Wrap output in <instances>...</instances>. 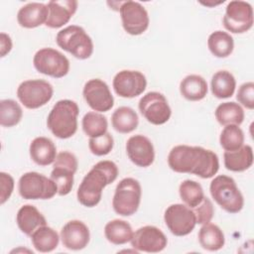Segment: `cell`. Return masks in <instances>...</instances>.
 <instances>
[{"instance_id":"9a60e30c","label":"cell","mask_w":254,"mask_h":254,"mask_svg":"<svg viewBox=\"0 0 254 254\" xmlns=\"http://www.w3.org/2000/svg\"><path fill=\"white\" fill-rule=\"evenodd\" d=\"M83 97L87 105L98 112H106L113 107L114 98L106 82L99 78L89 79L83 86Z\"/></svg>"},{"instance_id":"8d00e7d4","label":"cell","mask_w":254,"mask_h":254,"mask_svg":"<svg viewBox=\"0 0 254 254\" xmlns=\"http://www.w3.org/2000/svg\"><path fill=\"white\" fill-rule=\"evenodd\" d=\"M113 137L108 132L99 137L90 138L88 141L89 150L95 156H105L109 154L113 148Z\"/></svg>"},{"instance_id":"f1b7e54d","label":"cell","mask_w":254,"mask_h":254,"mask_svg":"<svg viewBox=\"0 0 254 254\" xmlns=\"http://www.w3.org/2000/svg\"><path fill=\"white\" fill-rule=\"evenodd\" d=\"M106 239L115 245H122L131 241L133 230L131 225L122 219H113L104 227Z\"/></svg>"},{"instance_id":"4dcf8cb0","label":"cell","mask_w":254,"mask_h":254,"mask_svg":"<svg viewBox=\"0 0 254 254\" xmlns=\"http://www.w3.org/2000/svg\"><path fill=\"white\" fill-rule=\"evenodd\" d=\"M215 118L219 124L239 126L244 120V110L236 102L220 103L215 109Z\"/></svg>"},{"instance_id":"83f0119b","label":"cell","mask_w":254,"mask_h":254,"mask_svg":"<svg viewBox=\"0 0 254 254\" xmlns=\"http://www.w3.org/2000/svg\"><path fill=\"white\" fill-rule=\"evenodd\" d=\"M31 240L37 251L47 253L52 252L58 247L60 237L55 229L47 225H43L33 232Z\"/></svg>"},{"instance_id":"7402d4cb","label":"cell","mask_w":254,"mask_h":254,"mask_svg":"<svg viewBox=\"0 0 254 254\" xmlns=\"http://www.w3.org/2000/svg\"><path fill=\"white\" fill-rule=\"evenodd\" d=\"M16 221L19 229L29 236L39 227L47 225L45 216L32 204H25L18 210Z\"/></svg>"},{"instance_id":"f546056e","label":"cell","mask_w":254,"mask_h":254,"mask_svg":"<svg viewBox=\"0 0 254 254\" xmlns=\"http://www.w3.org/2000/svg\"><path fill=\"white\" fill-rule=\"evenodd\" d=\"M211 92L217 98L231 97L235 91L236 80L227 70L216 71L211 78Z\"/></svg>"},{"instance_id":"d590c367","label":"cell","mask_w":254,"mask_h":254,"mask_svg":"<svg viewBox=\"0 0 254 254\" xmlns=\"http://www.w3.org/2000/svg\"><path fill=\"white\" fill-rule=\"evenodd\" d=\"M219 142L225 151H235L243 146L244 133L237 125H226L221 131Z\"/></svg>"},{"instance_id":"f35d334b","label":"cell","mask_w":254,"mask_h":254,"mask_svg":"<svg viewBox=\"0 0 254 254\" xmlns=\"http://www.w3.org/2000/svg\"><path fill=\"white\" fill-rule=\"evenodd\" d=\"M236 98L244 107L252 110L254 108V83L248 81L241 84L237 91Z\"/></svg>"},{"instance_id":"d6a6232c","label":"cell","mask_w":254,"mask_h":254,"mask_svg":"<svg viewBox=\"0 0 254 254\" xmlns=\"http://www.w3.org/2000/svg\"><path fill=\"white\" fill-rule=\"evenodd\" d=\"M179 192L181 199L190 208H193L198 205L204 197L200 184L191 180H185L182 182L179 188Z\"/></svg>"},{"instance_id":"603a6c76","label":"cell","mask_w":254,"mask_h":254,"mask_svg":"<svg viewBox=\"0 0 254 254\" xmlns=\"http://www.w3.org/2000/svg\"><path fill=\"white\" fill-rule=\"evenodd\" d=\"M31 159L39 166H48L55 162L57 148L47 137H37L30 144Z\"/></svg>"},{"instance_id":"484cf974","label":"cell","mask_w":254,"mask_h":254,"mask_svg":"<svg viewBox=\"0 0 254 254\" xmlns=\"http://www.w3.org/2000/svg\"><path fill=\"white\" fill-rule=\"evenodd\" d=\"M111 123L114 130L122 134H127L137 128L139 118L134 109L128 106H121L113 112Z\"/></svg>"},{"instance_id":"d4e9b609","label":"cell","mask_w":254,"mask_h":254,"mask_svg":"<svg viewBox=\"0 0 254 254\" xmlns=\"http://www.w3.org/2000/svg\"><path fill=\"white\" fill-rule=\"evenodd\" d=\"M207 90L206 80L197 74H190L180 83L181 94L190 101H198L203 99Z\"/></svg>"},{"instance_id":"836d02e7","label":"cell","mask_w":254,"mask_h":254,"mask_svg":"<svg viewBox=\"0 0 254 254\" xmlns=\"http://www.w3.org/2000/svg\"><path fill=\"white\" fill-rule=\"evenodd\" d=\"M107 119L100 113L87 112L82 118V129L90 138L99 137L107 132Z\"/></svg>"},{"instance_id":"3957f363","label":"cell","mask_w":254,"mask_h":254,"mask_svg":"<svg viewBox=\"0 0 254 254\" xmlns=\"http://www.w3.org/2000/svg\"><path fill=\"white\" fill-rule=\"evenodd\" d=\"M78 113L76 102L69 99L59 100L48 115L47 126L56 137L70 138L77 130Z\"/></svg>"},{"instance_id":"4fadbf2b","label":"cell","mask_w":254,"mask_h":254,"mask_svg":"<svg viewBox=\"0 0 254 254\" xmlns=\"http://www.w3.org/2000/svg\"><path fill=\"white\" fill-rule=\"evenodd\" d=\"M164 220L169 230L176 236L190 234L196 224L193 211L182 203L170 205L165 211Z\"/></svg>"},{"instance_id":"60d3db41","label":"cell","mask_w":254,"mask_h":254,"mask_svg":"<svg viewBox=\"0 0 254 254\" xmlns=\"http://www.w3.org/2000/svg\"><path fill=\"white\" fill-rule=\"evenodd\" d=\"M0 50H1V57H5L6 54H8L12 49V41L11 38L5 34H0Z\"/></svg>"},{"instance_id":"7c38bea8","label":"cell","mask_w":254,"mask_h":254,"mask_svg":"<svg viewBox=\"0 0 254 254\" xmlns=\"http://www.w3.org/2000/svg\"><path fill=\"white\" fill-rule=\"evenodd\" d=\"M138 107L145 119L154 125L165 124L172 114L167 98L157 91L146 93L140 99Z\"/></svg>"},{"instance_id":"30bf717a","label":"cell","mask_w":254,"mask_h":254,"mask_svg":"<svg viewBox=\"0 0 254 254\" xmlns=\"http://www.w3.org/2000/svg\"><path fill=\"white\" fill-rule=\"evenodd\" d=\"M76 157L67 151L57 155L54 162V168L51 173V179L55 182L60 195H65L70 192L73 186V175L77 170Z\"/></svg>"},{"instance_id":"e0dca14e","label":"cell","mask_w":254,"mask_h":254,"mask_svg":"<svg viewBox=\"0 0 254 254\" xmlns=\"http://www.w3.org/2000/svg\"><path fill=\"white\" fill-rule=\"evenodd\" d=\"M147 86L145 75L138 70H121L113 78V88L117 95L133 98L143 93Z\"/></svg>"},{"instance_id":"9c48e42d","label":"cell","mask_w":254,"mask_h":254,"mask_svg":"<svg viewBox=\"0 0 254 254\" xmlns=\"http://www.w3.org/2000/svg\"><path fill=\"white\" fill-rule=\"evenodd\" d=\"M33 64L40 73L55 78L64 77L69 70V61L67 58L52 48L39 50L34 56Z\"/></svg>"},{"instance_id":"1f68e13d","label":"cell","mask_w":254,"mask_h":254,"mask_svg":"<svg viewBox=\"0 0 254 254\" xmlns=\"http://www.w3.org/2000/svg\"><path fill=\"white\" fill-rule=\"evenodd\" d=\"M207 47L214 57L226 58L233 52L234 41L228 33L223 31H215L209 35Z\"/></svg>"},{"instance_id":"cb8c5ba5","label":"cell","mask_w":254,"mask_h":254,"mask_svg":"<svg viewBox=\"0 0 254 254\" xmlns=\"http://www.w3.org/2000/svg\"><path fill=\"white\" fill-rule=\"evenodd\" d=\"M224 166L231 172H243L253 164V150L250 145H243L235 151H225Z\"/></svg>"},{"instance_id":"ac0fdd59","label":"cell","mask_w":254,"mask_h":254,"mask_svg":"<svg viewBox=\"0 0 254 254\" xmlns=\"http://www.w3.org/2000/svg\"><path fill=\"white\" fill-rule=\"evenodd\" d=\"M126 152L130 161L141 168L151 166L155 159L152 142L146 136L140 134L131 136L127 140Z\"/></svg>"},{"instance_id":"2e32d148","label":"cell","mask_w":254,"mask_h":254,"mask_svg":"<svg viewBox=\"0 0 254 254\" xmlns=\"http://www.w3.org/2000/svg\"><path fill=\"white\" fill-rule=\"evenodd\" d=\"M166 235L156 226L146 225L140 227L133 233L131 246L137 251L157 253L163 251L167 246Z\"/></svg>"},{"instance_id":"5b68a950","label":"cell","mask_w":254,"mask_h":254,"mask_svg":"<svg viewBox=\"0 0 254 254\" xmlns=\"http://www.w3.org/2000/svg\"><path fill=\"white\" fill-rule=\"evenodd\" d=\"M60 48L79 60L90 58L93 53V43L82 27L70 25L61 30L56 37Z\"/></svg>"},{"instance_id":"8992f818","label":"cell","mask_w":254,"mask_h":254,"mask_svg":"<svg viewBox=\"0 0 254 254\" xmlns=\"http://www.w3.org/2000/svg\"><path fill=\"white\" fill-rule=\"evenodd\" d=\"M142 190L140 183L133 178H125L116 186L112 199L114 211L122 216L134 214L140 205Z\"/></svg>"},{"instance_id":"74e56055","label":"cell","mask_w":254,"mask_h":254,"mask_svg":"<svg viewBox=\"0 0 254 254\" xmlns=\"http://www.w3.org/2000/svg\"><path fill=\"white\" fill-rule=\"evenodd\" d=\"M192 211L195 215L196 223L205 224L210 222V220L213 217V213H214L213 204L208 197L204 196L201 202L195 207H193Z\"/></svg>"},{"instance_id":"ba28073f","label":"cell","mask_w":254,"mask_h":254,"mask_svg":"<svg viewBox=\"0 0 254 254\" xmlns=\"http://www.w3.org/2000/svg\"><path fill=\"white\" fill-rule=\"evenodd\" d=\"M53 93L52 84L44 79L25 80L17 89L20 102L28 109H37L44 106L52 99Z\"/></svg>"},{"instance_id":"5bb4252c","label":"cell","mask_w":254,"mask_h":254,"mask_svg":"<svg viewBox=\"0 0 254 254\" xmlns=\"http://www.w3.org/2000/svg\"><path fill=\"white\" fill-rule=\"evenodd\" d=\"M119 12L122 20V26L128 34L138 36L148 29L150 22L148 12L139 2H122Z\"/></svg>"},{"instance_id":"4316f807","label":"cell","mask_w":254,"mask_h":254,"mask_svg":"<svg viewBox=\"0 0 254 254\" xmlns=\"http://www.w3.org/2000/svg\"><path fill=\"white\" fill-rule=\"evenodd\" d=\"M200 246L208 251H217L224 246L225 238L222 230L213 223L202 224L198 232Z\"/></svg>"},{"instance_id":"7a4b0ae2","label":"cell","mask_w":254,"mask_h":254,"mask_svg":"<svg viewBox=\"0 0 254 254\" xmlns=\"http://www.w3.org/2000/svg\"><path fill=\"white\" fill-rule=\"evenodd\" d=\"M118 176L117 165L108 160L99 161L82 179L77 192V200L86 207H93L99 203L102 190L112 184Z\"/></svg>"},{"instance_id":"277c9868","label":"cell","mask_w":254,"mask_h":254,"mask_svg":"<svg viewBox=\"0 0 254 254\" xmlns=\"http://www.w3.org/2000/svg\"><path fill=\"white\" fill-rule=\"evenodd\" d=\"M209 190L212 198L225 211L237 213L243 208V195L232 178L225 175L215 177L210 183Z\"/></svg>"},{"instance_id":"e575fe53","label":"cell","mask_w":254,"mask_h":254,"mask_svg":"<svg viewBox=\"0 0 254 254\" xmlns=\"http://www.w3.org/2000/svg\"><path fill=\"white\" fill-rule=\"evenodd\" d=\"M23 116L21 106L13 99H3L0 101V124L3 127H13L17 125Z\"/></svg>"},{"instance_id":"44dd1931","label":"cell","mask_w":254,"mask_h":254,"mask_svg":"<svg viewBox=\"0 0 254 254\" xmlns=\"http://www.w3.org/2000/svg\"><path fill=\"white\" fill-rule=\"evenodd\" d=\"M49 16V9L46 4L31 2L20 8L17 14V21L23 28L32 29L46 24Z\"/></svg>"},{"instance_id":"8fae6325","label":"cell","mask_w":254,"mask_h":254,"mask_svg":"<svg viewBox=\"0 0 254 254\" xmlns=\"http://www.w3.org/2000/svg\"><path fill=\"white\" fill-rule=\"evenodd\" d=\"M223 26L234 34H242L253 26V8L245 1L233 0L226 6Z\"/></svg>"},{"instance_id":"ffe728a7","label":"cell","mask_w":254,"mask_h":254,"mask_svg":"<svg viewBox=\"0 0 254 254\" xmlns=\"http://www.w3.org/2000/svg\"><path fill=\"white\" fill-rule=\"evenodd\" d=\"M49 16L46 26L57 29L67 24L77 9L75 0H52L47 4Z\"/></svg>"},{"instance_id":"d6986e66","label":"cell","mask_w":254,"mask_h":254,"mask_svg":"<svg viewBox=\"0 0 254 254\" xmlns=\"http://www.w3.org/2000/svg\"><path fill=\"white\" fill-rule=\"evenodd\" d=\"M90 234L88 227L80 220L66 222L61 230L63 245L69 250H81L87 246Z\"/></svg>"},{"instance_id":"6da1fadb","label":"cell","mask_w":254,"mask_h":254,"mask_svg":"<svg viewBox=\"0 0 254 254\" xmlns=\"http://www.w3.org/2000/svg\"><path fill=\"white\" fill-rule=\"evenodd\" d=\"M169 167L177 173L193 174L201 179L212 178L219 169L217 155L199 146L178 145L168 156Z\"/></svg>"},{"instance_id":"ab89813d","label":"cell","mask_w":254,"mask_h":254,"mask_svg":"<svg viewBox=\"0 0 254 254\" xmlns=\"http://www.w3.org/2000/svg\"><path fill=\"white\" fill-rule=\"evenodd\" d=\"M0 184H1V196L0 203L3 204L11 196L14 190L13 178L4 172L0 173Z\"/></svg>"},{"instance_id":"52a82bcc","label":"cell","mask_w":254,"mask_h":254,"mask_svg":"<svg viewBox=\"0 0 254 254\" xmlns=\"http://www.w3.org/2000/svg\"><path fill=\"white\" fill-rule=\"evenodd\" d=\"M18 189L20 195L25 199H50L58 193L55 182L37 172L22 175Z\"/></svg>"}]
</instances>
